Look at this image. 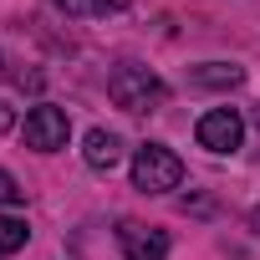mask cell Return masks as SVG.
I'll return each mask as SVG.
<instances>
[{"instance_id":"cell-1","label":"cell","mask_w":260,"mask_h":260,"mask_svg":"<svg viewBox=\"0 0 260 260\" xmlns=\"http://www.w3.org/2000/svg\"><path fill=\"white\" fill-rule=\"evenodd\" d=\"M107 97L122 107V112H153L164 97H169V87L148 72V67H138V61H122L112 77H107Z\"/></svg>"},{"instance_id":"cell-2","label":"cell","mask_w":260,"mask_h":260,"mask_svg":"<svg viewBox=\"0 0 260 260\" xmlns=\"http://www.w3.org/2000/svg\"><path fill=\"white\" fill-rule=\"evenodd\" d=\"M179 184H184V164H179L174 148L143 143V148L133 153V189H143V194H169V189H179Z\"/></svg>"},{"instance_id":"cell-3","label":"cell","mask_w":260,"mask_h":260,"mask_svg":"<svg viewBox=\"0 0 260 260\" xmlns=\"http://www.w3.org/2000/svg\"><path fill=\"white\" fill-rule=\"evenodd\" d=\"M26 148H36V153H56V148H67V133H72V122H67V112L61 107H51V102H41V107H31L26 112Z\"/></svg>"},{"instance_id":"cell-4","label":"cell","mask_w":260,"mask_h":260,"mask_svg":"<svg viewBox=\"0 0 260 260\" xmlns=\"http://www.w3.org/2000/svg\"><path fill=\"white\" fill-rule=\"evenodd\" d=\"M194 133H199V148H209V153H235V148L245 143V122H240L235 107H214V112L199 117Z\"/></svg>"},{"instance_id":"cell-5","label":"cell","mask_w":260,"mask_h":260,"mask_svg":"<svg viewBox=\"0 0 260 260\" xmlns=\"http://www.w3.org/2000/svg\"><path fill=\"white\" fill-rule=\"evenodd\" d=\"M117 245L127 260H164L169 255V235L153 224H138V219H117Z\"/></svg>"},{"instance_id":"cell-6","label":"cell","mask_w":260,"mask_h":260,"mask_svg":"<svg viewBox=\"0 0 260 260\" xmlns=\"http://www.w3.org/2000/svg\"><path fill=\"white\" fill-rule=\"evenodd\" d=\"M82 158H87V169L112 174V169L122 164V138H117V133H107V127H92L87 143H82Z\"/></svg>"},{"instance_id":"cell-7","label":"cell","mask_w":260,"mask_h":260,"mask_svg":"<svg viewBox=\"0 0 260 260\" xmlns=\"http://www.w3.org/2000/svg\"><path fill=\"white\" fill-rule=\"evenodd\" d=\"M189 77H194L199 87H240V82H245V72L230 67V61H204V67H194Z\"/></svg>"},{"instance_id":"cell-8","label":"cell","mask_w":260,"mask_h":260,"mask_svg":"<svg viewBox=\"0 0 260 260\" xmlns=\"http://www.w3.org/2000/svg\"><path fill=\"white\" fill-rule=\"evenodd\" d=\"M26 240H31L26 219H16V214H0V255H16Z\"/></svg>"},{"instance_id":"cell-9","label":"cell","mask_w":260,"mask_h":260,"mask_svg":"<svg viewBox=\"0 0 260 260\" xmlns=\"http://www.w3.org/2000/svg\"><path fill=\"white\" fill-rule=\"evenodd\" d=\"M51 6L67 16H107V11H122L127 0H51Z\"/></svg>"},{"instance_id":"cell-10","label":"cell","mask_w":260,"mask_h":260,"mask_svg":"<svg viewBox=\"0 0 260 260\" xmlns=\"http://www.w3.org/2000/svg\"><path fill=\"white\" fill-rule=\"evenodd\" d=\"M21 199H26V189H21V184L6 174V169H0V204H6V209H16Z\"/></svg>"},{"instance_id":"cell-11","label":"cell","mask_w":260,"mask_h":260,"mask_svg":"<svg viewBox=\"0 0 260 260\" xmlns=\"http://www.w3.org/2000/svg\"><path fill=\"white\" fill-rule=\"evenodd\" d=\"M16 127V112H11V102H0V133H11Z\"/></svg>"},{"instance_id":"cell-12","label":"cell","mask_w":260,"mask_h":260,"mask_svg":"<svg viewBox=\"0 0 260 260\" xmlns=\"http://www.w3.org/2000/svg\"><path fill=\"white\" fill-rule=\"evenodd\" d=\"M250 230H255V235H260V209H255V214H250Z\"/></svg>"},{"instance_id":"cell-13","label":"cell","mask_w":260,"mask_h":260,"mask_svg":"<svg viewBox=\"0 0 260 260\" xmlns=\"http://www.w3.org/2000/svg\"><path fill=\"white\" fill-rule=\"evenodd\" d=\"M255 127H260V102H255Z\"/></svg>"}]
</instances>
